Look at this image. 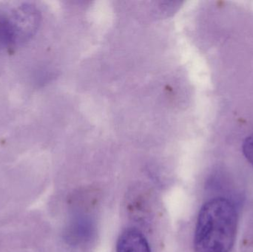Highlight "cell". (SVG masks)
<instances>
[{
    "mask_svg": "<svg viewBox=\"0 0 253 252\" xmlns=\"http://www.w3.org/2000/svg\"><path fill=\"white\" fill-rule=\"evenodd\" d=\"M40 14L31 4L0 7V51L21 45L35 34Z\"/></svg>",
    "mask_w": 253,
    "mask_h": 252,
    "instance_id": "2",
    "label": "cell"
},
{
    "mask_svg": "<svg viewBox=\"0 0 253 252\" xmlns=\"http://www.w3.org/2000/svg\"><path fill=\"white\" fill-rule=\"evenodd\" d=\"M117 252H151L142 232L134 228L126 229L119 237Z\"/></svg>",
    "mask_w": 253,
    "mask_h": 252,
    "instance_id": "3",
    "label": "cell"
},
{
    "mask_svg": "<svg viewBox=\"0 0 253 252\" xmlns=\"http://www.w3.org/2000/svg\"><path fill=\"white\" fill-rule=\"evenodd\" d=\"M238 213L234 204L215 198L199 212L194 236L195 252H230L236 242Z\"/></svg>",
    "mask_w": 253,
    "mask_h": 252,
    "instance_id": "1",
    "label": "cell"
},
{
    "mask_svg": "<svg viewBox=\"0 0 253 252\" xmlns=\"http://www.w3.org/2000/svg\"><path fill=\"white\" fill-rule=\"evenodd\" d=\"M244 155L253 167V136L247 138L242 146Z\"/></svg>",
    "mask_w": 253,
    "mask_h": 252,
    "instance_id": "4",
    "label": "cell"
}]
</instances>
